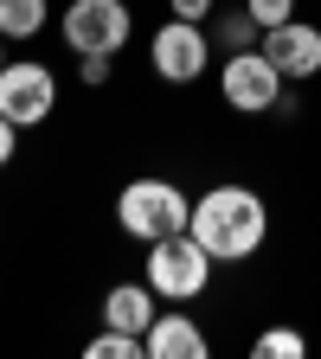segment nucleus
Returning <instances> with one entry per match:
<instances>
[{"mask_svg":"<svg viewBox=\"0 0 321 359\" xmlns=\"http://www.w3.org/2000/svg\"><path fill=\"white\" fill-rule=\"evenodd\" d=\"M187 231L212 250V263H244L270 238V205L251 187H212V193L193 199V224Z\"/></svg>","mask_w":321,"mask_h":359,"instance_id":"nucleus-1","label":"nucleus"},{"mask_svg":"<svg viewBox=\"0 0 321 359\" xmlns=\"http://www.w3.org/2000/svg\"><path fill=\"white\" fill-rule=\"evenodd\" d=\"M116 224H122L129 238L155 244V238H173V231H187V224H193V199L180 193L173 180L142 173V180H129V187L116 193Z\"/></svg>","mask_w":321,"mask_h":359,"instance_id":"nucleus-2","label":"nucleus"},{"mask_svg":"<svg viewBox=\"0 0 321 359\" xmlns=\"http://www.w3.org/2000/svg\"><path fill=\"white\" fill-rule=\"evenodd\" d=\"M212 250L193 238V231H173V238H155L148 244V289L167 295V302H193L212 289Z\"/></svg>","mask_w":321,"mask_h":359,"instance_id":"nucleus-3","label":"nucleus"},{"mask_svg":"<svg viewBox=\"0 0 321 359\" xmlns=\"http://www.w3.org/2000/svg\"><path fill=\"white\" fill-rule=\"evenodd\" d=\"M129 39H135L129 0H71L65 7V45L77 58H116Z\"/></svg>","mask_w":321,"mask_h":359,"instance_id":"nucleus-4","label":"nucleus"},{"mask_svg":"<svg viewBox=\"0 0 321 359\" xmlns=\"http://www.w3.org/2000/svg\"><path fill=\"white\" fill-rule=\"evenodd\" d=\"M283 83H289V77L270 65L263 45H251V52H225V71H218V97H225V109L263 116V109L283 103Z\"/></svg>","mask_w":321,"mask_h":359,"instance_id":"nucleus-5","label":"nucleus"},{"mask_svg":"<svg viewBox=\"0 0 321 359\" xmlns=\"http://www.w3.org/2000/svg\"><path fill=\"white\" fill-rule=\"evenodd\" d=\"M148 65H155L161 83H199L206 65H212V32L199 20H167L148 39Z\"/></svg>","mask_w":321,"mask_h":359,"instance_id":"nucleus-6","label":"nucleus"},{"mask_svg":"<svg viewBox=\"0 0 321 359\" xmlns=\"http://www.w3.org/2000/svg\"><path fill=\"white\" fill-rule=\"evenodd\" d=\"M52 109H58V77L45 71V65L13 58L7 71H0V116H13L20 128H39Z\"/></svg>","mask_w":321,"mask_h":359,"instance_id":"nucleus-7","label":"nucleus"},{"mask_svg":"<svg viewBox=\"0 0 321 359\" xmlns=\"http://www.w3.org/2000/svg\"><path fill=\"white\" fill-rule=\"evenodd\" d=\"M263 52H270V65H277L289 83H308V77L321 71V26H308V20H283V26L263 32Z\"/></svg>","mask_w":321,"mask_h":359,"instance_id":"nucleus-8","label":"nucleus"},{"mask_svg":"<svg viewBox=\"0 0 321 359\" xmlns=\"http://www.w3.org/2000/svg\"><path fill=\"white\" fill-rule=\"evenodd\" d=\"M155 289H148V276L142 283H116L110 295H103V327H129V334H142L148 340V327H155Z\"/></svg>","mask_w":321,"mask_h":359,"instance_id":"nucleus-9","label":"nucleus"},{"mask_svg":"<svg viewBox=\"0 0 321 359\" xmlns=\"http://www.w3.org/2000/svg\"><path fill=\"white\" fill-rule=\"evenodd\" d=\"M212 340L187 321V314H155V327H148V359H206Z\"/></svg>","mask_w":321,"mask_h":359,"instance_id":"nucleus-10","label":"nucleus"},{"mask_svg":"<svg viewBox=\"0 0 321 359\" xmlns=\"http://www.w3.org/2000/svg\"><path fill=\"white\" fill-rule=\"evenodd\" d=\"M52 7L45 0H0V39H39Z\"/></svg>","mask_w":321,"mask_h":359,"instance_id":"nucleus-11","label":"nucleus"},{"mask_svg":"<svg viewBox=\"0 0 321 359\" xmlns=\"http://www.w3.org/2000/svg\"><path fill=\"white\" fill-rule=\"evenodd\" d=\"M212 45H225V52H251V45H263V26L251 20V7H225L218 20H212Z\"/></svg>","mask_w":321,"mask_h":359,"instance_id":"nucleus-12","label":"nucleus"},{"mask_svg":"<svg viewBox=\"0 0 321 359\" xmlns=\"http://www.w3.org/2000/svg\"><path fill=\"white\" fill-rule=\"evenodd\" d=\"M84 359H148V340L129 334V327H103L97 340L84 346Z\"/></svg>","mask_w":321,"mask_h":359,"instance_id":"nucleus-13","label":"nucleus"},{"mask_svg":"<svg viewBox=\"0 0 321 359\" xmlns=\"http://www.w3.org/2000/svg\"><path fill=\"white\" fill-rule=\"evenodd\" d=\"M257 359H302L308 353V340L296 334V327H270V334H257V346H251Z\"/></svg>","mask_w":321,"mask_h":359,"instance_id":"nucleus-14","label":"nucleus"},{"mask_svg":"<svg viewBox=\"0 0 321 359\" xmlns=\"http://www.w3.org/2000/svg\"><path fill=\"white\" fill-rule=\"evenodd\" d=\"M251 7V20L270 32V26H283V20H296V0H244Z\"/></svg>","mask_w":321,"mask_h":359,"instance_id":"nucleus-15","label":"nucleus"},{"mask_svg":"<svg viewBox=\"0 0 321 359\" xmlns=\"http://www.w3.org/2000/svg\"><path fill=\"white\" fill-rule=\"evenodd\" d=\"M167 7H173V20H212V0H167Z\"/></svg>","mask_w":321,"mask_h":359,"instance_id":"nucleus-16","label":"nucleus"},{"mask_svg":"<svg viewBox=\"0 0 321 359\" xmlns=\"http://www.w3.org/2000/svg\"><path fill=\"white\" fill-rule=\"evenodd\" d=\"M77 71H84V83H90V90H97V83H110V58H84Z\"/></svg>","mask_w":321,"mask_h":359,"instance_id":"nucleus-17","label":"nucleus"},{"mask_svg":"<svg viewBox=\"0 0 321 359\" xmlns=\"http://www.w3.org/2000/svg\"><path fill=\"white\" fill-rule=\"evenodd\" d=\"M13 135H20V122H13V116H0V167L13 161Z\"/></svg>","mask_w":321,"mask_h":359,"instance_id":"nucleus-18","label":"nucleus"},{"mask_svg":"<svg viewBox=\"0 0 321 359\" xmlns=\"http://www.w3.org/2000/svg\"><path fill=\"white\" fill-rule=\"evenodd\" d=\"M0 71H7V52H0Z\"/></svg>","mask_w":321,"mask_h":359,"instance_id":"nucleus-19","label":"nucleus"}]
</instances>
